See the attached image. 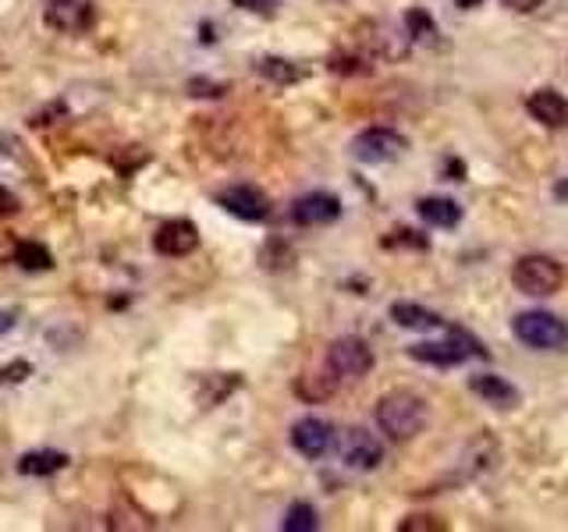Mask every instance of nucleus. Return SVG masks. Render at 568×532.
I'll use <instances>...</instances> for the list:
<instances>
[{"label": "nucleus", "mask_w": 568, "mask_h": 532, "mask_svg": "<svg viewBox=\"0 0 568 532\" xmlns=\"http://www.w3.org/2000/svg\"><path fill=\"white\" fill-rule=\"evenodd\" d=\"M377 426L380 434H388L394 444H409L416 440L426 423H430V405L416 394V391H388L377 401Z\"/></svg>", "instance_id": "obj_1"}, {"label": "nucleus", "mask_w": 568, "mask_h": 532, "mask_svg": "<svg viewBox=\"0 0 568 532\" xmlns=\"http://www.w3.org/2000/svg\"><path fill=\"white\" fill-rule=\"evenodd\" d=\"M511 334H516L519 344L533 352H561L568 344V327L565 320H558L554 312L544 309H530V312H519L511 320Z\"/></svg>", "instance_id": "obj_2"}, {"label": "nucleus", "mask_w": 568, "mask_h": 532, "mask_svg": "<svg viewBox=\"0 0 568 532\" xmlns=\"http://www.w3.org/2000/svg\"><path fill=\"white\" fill-rule=\"evenodd\" d=\"M511 284H516L522 295L547 298L565 284V267L558 260H551V256H540V252L522 256V260L511 267Z\"/></svg>", "instance_id": "obj_3"}, {"label": "nucleus", "mask_w": 568, "mask_h": 532, "mask_svg": "<svg viewBox=\"0 0 568 532\" xmlns=\"http://www.w3.org/2000/svg\"><path fill=\"white\" fill-rule=\"evenodd\" d=\"M409 355L416 358V363L437 366V369L459 366V363H465L469 355L490 358V352L483 348V344H480L476 338H469L465 330H451V338H448V341H419V344H412Z\"/></svg>", "instance_id": "obj_4"}, {"label": "nucleus", "mask_w": 568, "mask_h": 532, "mask_svg": "<svg viewBox=\"0 0 568 532\" xmlns=\"http://www.w3.org/2000/svg\"><path fill=\"white\" fill-rule=\"evenodd\" d=\"M409 150V139L394 128H366L352 139V156L359 164H391Z\"/></svg>", "instance_id": "obj_5"}, {"label": "nucleus", "mask_w": 568, "mask_h": 532, "mask_svg": "<svg viewBox=\"0 0 568 532\" xmlns=\"http://www.w3.org/2000/svg\"><path fill=\"white\" fill-rule=\"evenodd\" d=\"M327 369H334L338 377L363 380L374 369V352H369V344L363 338H338L327 348Z\"/></svg>", "instance_id": "obj_6"}, {"label": "nucleus", "mask_w": 568, "mask_h": 532, "mask_svg": "<svg viewBox=\"0 0 568 532\" xmlns=\"http://www.w3.org/2000/svg\"><path fill=\"white\" fill-rule=\"evenodd\" d=\"M217 203L232 213V217L249 221V224H260L270 217V199L256 189V185H232V189L217 192Z\"/></svg>", "instance_id": "obj_7"}, {"label": "nucleus", "mask_w": 568, "mask_h": 532, "mask_svg": "<svg viewBox=\"0 0 568 532\" xmlns=\"http://www.w3.org/2000/svg\"><path fill=\"white\" fill-rule=\"evenodd\" d=\"M341 458H345V465L355 472H374L383 462V444L369 434V429L352 426L345 440H341Z\"/></svg>", "instance_id": "obj_8"}, {"label": "nucleus", "mask_w": 568, "mask_h": 532, "mask_svg": "<svg viewBox=\"0 0 568 532\" xmlns=\"http://www.w3.org/2000/svg\"><path fill=\"white\" fill-rule=\"evenodd\" d=\"M331 444H334V429H331V423L317 419V415H306V419H298L292 426V448L303 458L317 462V458L331 451Z\"/></svg>", "instance_id": "obj_9"}, {"label": "nucleus", "mask_w": 568, "mask_h": 532, "mask_svg": "<svg viewBox=\"0 0 568 532\" xmlns=\"http://www.w3.org/2000/svg\"><path fill=\"white\" fill-rule=\"evenodd\" d=\"M153 249L167 256V260H181L199 249V232L192 221H167L161 232L153 235Z\"/></svg>", "instance_id": "obj_10"}, {"label": "nucleus", "mask_w": 568, "mask_h": 532, "mask_svg": "<svg viewBox=\"0 0 568 532\" xmlns=\"http://www.w3.org/2000/svg\"><path fill=\"white\" fill-rule=\"evenodd\" d=\"M341 217V199L331 192H309L292 206V221L303 227H323Z\"/></svg>", "instance_id": "obj_11"}, {"label": "nucleus", "mask_w": 568, "mask_h": 532, "mask_svg": "<svg viewBox=\"0 0 568 532\" xmlns=\"http://www.w3.org/2000/svg\"><path fill=\"white\" fill-rule=\"evenodd\" d=\"M469 391H473L480 401H487L490 409H501V412H511L522 401L516 387H511L505 377H497V373H480V377L469 380Z\"/></svg>", "instance_id": "obj_12"}, {"label": "nucleus", "mask_w": 568, "mask_h": 532, "mask_svg": "<svg viewBox=\"0 0 568 532\" xmlns=\"http://www.w3.org/2000/svg\"><path fill=\"white\" fill-rule=\"evenodd\" d=\"M93 22V4L85 0H50L47 8V25L61 28V33H82Z\"/></svg>", "instance_id": "obj_13"}, {"label": "nucleus", "mask_w": 568, "mask_h": 532, "mask_svg": "<svg viewBox=\"0 0 568 532\" xmlns=\"http://www.w3.org/2000/svg\"><path fill=\"white\" fill-rule=\"evenodd\" d=\"M533 118L544 125V128H565L568 125V99L554 90H536L530 99H525Z\"/></svg>", "instance_id": "obj_14"}, {"label": "nucleus", "mask_w": 568, "mask_h": 532, "mask_svg": "<svg viewBox=\"0 0 568 532\" xmlns=\"http://www.w3.org/2000/svg\"><path fill=\"white\" fill-rule=\"evenodd\" d=\"M391 320L405 330H419V334H426V330H445V320H440L434 309L416 306V302H394Z\"/></svg>", "instance_id": "obj_15"}, {"label": "nucleus", "mask_w": 568, "mask_h": 532, "mask_svg": "<svg viewBox=\"0 0 568 532\" xmlns=\"http://www.w3.org/2000/svg\"><path fill=\"white\" fill-rule=\"evenodd\" d=\"M419 217L430 227H445L448 232V227L462 224V206L445 196H426V199H419Z\"/></svg>", "instance_id": "obj_16"}, {"label": "nucleus", "mask_w": 568, "mask_h": 532, "mask_svg": "<svg viewBox=\"0 0 568 532\" xmlns=\"http://www.w3.org/2000/svg\"><path fill=\"white\" fill-rule=\"evenodd\" d=\"M68 465V454L61 451H28L19 458V472L22 476H54Z\"/></svg>", "instance_id": "obj_17"}, {"label": "nucleus", "mask_w": 568, "mask_h": 532, "mask_svg": "<svg viewBox=\"0 0 568 532\" xmlns=\"http://www.w3.org/2000/svg\"><path fill=\"white\" fill-rule=\"evenodd\" d=\"M14 263L28 273H43L54 267V256L47 246H39V241H19V249H14Z\"/></svg>", "instance_id": "obj_18"}, {"label": "nucleus", "mask_w": 568, "mask_h": 532, "mask_svg": "<svg viewBox=\"0 0 568 532\" xmlns=\"http://www.w3.org/2000/svg\"><path fill=\"white\" fill-rule=\"evenodd\" d=\"M256 71L277 85H292V82L303 79V68H295L292 61H284V57H263V61L256 64Z\"/></svg>", "instance_id": "obj_19"}, {"label": "nucleus", "mask_w": 568, "mask_h": 532, "mask_svg": "<svg viewBox=\"0 0 568 532\" xmlns=\"http://www.w3.org/2000/svg\"><path fill=\"white\" fill-rule=\"evenodd\" d=\"M334 387H338V373L331 369L327 377H317V373H306V377L295 383V391L303 394L306 401H323V398L334 394Z\"/></svg>", "instance_id": "obj_20"}, {"label": "nucleus", "mask_w": 568, "mask_h": 532, "mask_svg": "<svg viewBox=\"0 0 568 532\" xmlns=\"http://www.w3.org/2000/svg\"><path fill=\"white\" fill-rule=\"evenodd\" d=\"M317 525H320L317 508L306 505V500H295V505L288 508V515H284V522H281L284 532H312Z\"/></svg>", "instance_id": "obj_21"}, {"label": "nucleus", "mask_w": 568, "mask_h": 532, "mask_svg": "<svg viewBox=\"0 0 568 532\" xmlns=\"http://www.w3.org/2000/svg\"><path fill=\"white\" fill-rule=\"evenodd\" d=\"M398 529H402V532H426V529L440 532V529H448V525L440 522V519H434V515H412V519H405Z\"/></svg>", "instance_id": "obj_22"}, {"label": "nucleus", "mask_w": 568, "mask_h": 532, "mask_svg": "<svg viewBox=\"0 0 568 532\" xmlns=\"http://www.w3.org/2000/svg\"><path fill=\"white\" fill-rule=\"evenodd\" d=\"M235 4L246 11H256V14H274L281 8V0H235Z\"/></svg>", "instance_id": "obj_23"}, {"label": "nucleus", "mask_w": 568, "mask_h": 532, "mask_svg": "<svg viewBox=\"0 0 568 532\" xmlns=\"http://www.w3.org/2000/svg\"><path fill=\"white\" fill-rule=\"evenodd\" d=\"M189 90H192V96H221L224 85H221V82H203V79H196V82H189Z\"/></svg>", "instance_id": "obj_24"}, {"label": "nucleus", "mask_w": 568, "mask_h": 532, "mask_svg": "<svg viewBox=\"0 0 568 532\" xmlns=\"http://www.w3.org/2000/svg\"><path fill=\"white\" fill-rule=\"evenodd\" d=\"M501 4H505L508 11H516V14H530V11H536V8H544V0H501Z\"/></svg>", "instance_id": "obj_25"}, {"label": "nucleus", "mask_w": 568, "mask_h": 532, "mask_svg": "<svg viewBox=\"0 0 568 532\" xmlns=\"http://www.w3.org/2000/svg\"><path fill=\"white\" fill-rule=\"evenodd\" d=\"M14 210H19V199H14L4 185H0V217H11Z\"/></svg>", "instance_id": "obj_26"}, {"label": "nucleus", "mask_w": 568, "mask_h": 532, "mask_svg": "<svg viewBox=\"0 0 568 532\" xmlns=\"http://www.w3.org/2000/svg\"><path fill=\"white\" fill-rule=\"evenodd\" d=\"M25 373H28V363H14L11 369H4V373H0V383H4V380L19 383V380H25Z\"/></svg>", "instance_id": "obj_27"}, {"label": "nucleus", "mask_w": 568, "mask_h": 532, "mask_svg": "<svg viewBox=\"0 0 568 532\" xmlns=\"http://www.w3.org/2000/svg\"><path fill=\"white\" fill-rule=\"evenodd\" d=\"M11 330H14V312L0 309V338H4V334H11Z\"/></svg>", "instance_id": "obj_28"}, {"label": "nucleus", "mask_w": 568, "mask_h": 532, "mask_svg": "<svg viewBox=\"0 0 568 532\" xmlns=\"http://www.w3.org/2000/svg\"><path fill=\"white\" fill-rule=\"evenodd\" d=\"M554 199H558V203H568V178H561L558 185H554Z\"/></svg>", "instance_id": "obj_29"}, {"label": "nucleus", "mask_w": 568, "mask_h": 532, "mask_svg": "<svg viewBox=\"0 0 568 532\" xmlns=\"http://www.w3.org/2000/svg\"><path fill=\"white\" fill-rule=\"evenodd\" d=\"M454 4H459L462 11H469V8H476V4H480V0H454Z\"/></svg>", "instance_id": "obj_30"}]
</instances>
